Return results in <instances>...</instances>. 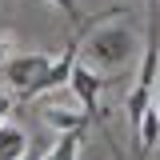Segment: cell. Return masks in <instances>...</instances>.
I'll use <instances>...</instances> for the list:
<instances>
[{
    "label": "cell",
    "instance_id": "1",
    "mask_svg": "<svg viewBox=\"0 0 160 160\" xmlns=\"http://www.w3.org/2000/svg\"><path fill=\"white\" fill-rule=\"evenodd\" d=\"M156 84H160V0H148L144 60H140V72H136V88H132V96H128V124H132V136H136V128H140L144 108H148L152 96H156Z\"/></svg>",
    "mask_w": 160,
    "mask_h": 160
},
{
    "label": "cell",
    "instance_id": "2",
    "mask_svg": "<svg viewBox=\"0 0 160 160\" xmlns=\"http://www.w3.org/2000/svg\"><path fill=\"white\" fill-rule=\"evenodd\" d=\"M88 60L96 64L100 72H108V68H124V60L132 56V48H136V40L132 32L124 28V24H108V28H96V32H88Z\"/></svg>",
    "mask_w": 160,
    "mask_h": 160
},
{
    "label": "cell",
    "instance_id": "3",
    "mask_svg": "<svg viewBox=\"0 0 160 160\" xmlns=\"http://www.w3.org/2000/svg\"><path fill=\"white\" fill-rule=\"evenodd\" d=\"M48 68H52V56H44V52L8 56L4 60V80L16 88L20 100H36V88H40V80L48 76Z\"/></svg>",
    "mask_w": 160,
    "mask_h": 160
},
{
    "label": "cell",
    "instance_id": "4",
    "mask_svg": "<svg viewBox=\"0 0 160 160\" xmlns=\"http://www.w3.org/2000/svg\"><path fill=\"white\" fill-rule=\"evenodd\" d=\"M112 80L108 76H100L96 68H84V64H72V76H68V88L80 96V104H84V116H88V124H104V108H100V92L108 88Z\"/></svg>",
    "mask_w": 160,
    "mask_h": 160
},
{
    "label": "cell",
    "instance_id": "5",
    "mask_svg": "<svg viewBox=\"0 0 160 160\" xmlns=\"http://www.w3.org/2000/svg\"><path fill=\"white\" fill-rule=\"evenodd\" d=\"M84 132H88V124L60 132V136H56V144H52V148H48L40 160H76V156H80V144H84Z\"/></svg>",
    "mask_w": 160,
    "mask_h": 160
},
{
    "label": "cell",
    "instance_id": "6",
    "mask_svg": "<svg viewBox=\"0 0 160 160\" xmlns=\"http://www.w3.org/2000/svg\"><path fill=\"white\" fill-rule=\"evenodd\" d=\"M28 152V132L16 124H0V160H20Z\"/></svg>",
    "mask_w": 160,
    "mask_h": 160
},
{
    "label": "cell",
    "instance_id": "7",
    "mask_svg": "<svg viewBox=\"0 0 160 160\" xmlns=\"http://www.w3.org/2000/svg\"><path fill=\"white\" fill-rule=\"evenodd\" d=\"M44 120H48L52 128H60V132L88 124V116H84V112H72V108H56V104H48V108H44Z\"/></svg>",
    "mask_w": 160,
    "mask_h": 160
},
{
    "label": "cell",
    "instance_id": "8",
    "mask_svg": "<svg viewBox=\"0 0 160 160\" xmlns=\"http://www.w3.org/2000/svg\"><path fill=\"white\" fill-rule=\"evenodd\" d=\"M52 4H56L60 12H68V16L76 20V24H80V20H84V12H80V8H76V0H52Z\"/></svg>",
    "mask_w": 160,
    "mask_h": 160
},
{
    "label": "cell",
    "instance_id": "9",
    "mask_svg": "<svg viewBox=\"0 0 160 160\" xmlns=\"http://www.w3.org/2000/svg\"><path fill=\"white\" fill-rule=\"evenodd\" d=\"M12 44H16V40H12V32H0V64L12 56Z\"/></svg>",
    "mask_w": 160,
    "mask_h": 160
},
{
    "label": "cell",
    "instance_id": "10",
    "mask_svg": "<svg viewBox=\"0 0 160 160\" xmlns=\"http://www.w3.org/2000/svg\"><path fill=\"white\" fill-rule=\"evenodd\" d=\"M8 108H12V96L0 88V124H4V116H8Z\"/></svg>",
    "mask_w": 160,
    "mask_h": 160
},
{
    "label": "cell",
    "instance_id": "11",
    "mask_svg": "<svg viewBox=\"0 0 160 160\" xmlns=\"http://www.w3.org/2000/svg\"><path fill=\"white\" fill-rule=\"evenodd\" d=\"M40 156H44V148H32V144H28V152H24L20 160H40Z\"/></svg>",
    "mask_w": 160,
    "mask_h": 160
},
{
    "label": "cell",
    "instance_id": "12",
    "mask_svg": "<svg viewBox=\"0 0 160 160\" xmlns=\"http://www.w3.org/2000/svg\"><path fill=\"white\" fill-rule=\"evenodd\" d=\"M152 108L160 112V84H156V96H152Z\"/></svg>",
    "mask_w": 160,
    "mask_h": 160
}]
</instances>
